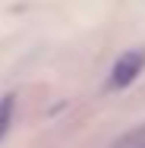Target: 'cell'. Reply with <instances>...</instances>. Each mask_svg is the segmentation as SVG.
I'll return each instance as SVG.
<instances>
[{"label":"cell","mask_w":145,"mask_h":148,"mask_svg":"<svg viewBox=\"0 0 145 148\" xmlns=\"http://www.w3.org/2000/svg\"><path fill=\"white\" fill-rule=\"evenodd\" d=\"M142 66H145V51H126V54L114 63L107 85H111V88H126V85L142 73Z\"/></svg>","instance_id":"6da1fadb"},{"label":"cell","mask_w":145,"mask_h":148,"mask_svg":"<svg viewBox=\"0 0 145 148\" xmlns=\"http://www.w3.org/2000/svg\"><path fill=\"white\" fill-rule=\"evenodd\" d=\"M13 110H16V95H3V98H0V142H3L6 132H10Z\"/></svg>","instance_id":"7a4b0ae2"}]
</instances>
